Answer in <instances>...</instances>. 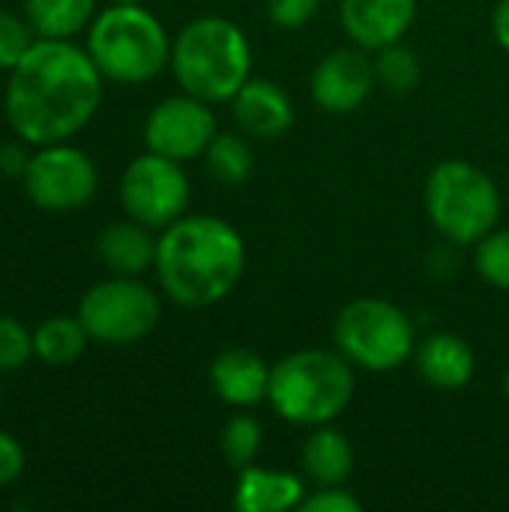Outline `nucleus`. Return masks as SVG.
<instances>
[{"label": "nucleus", "instance_id": "1", "mask_svg": "<svg viewBox=\"0 0 509 512\" xmlns=\"http://www.w3.org/2000/svg\"><path fill=\"white\" fill-rule=\"evenodd\" d=\"M3 114L27 147L75 138L102 105V72L72 39H36L6 72Z\"/></svg>", "mask_w": 509, "mask_h": 512}, {"label": "nucleus", "instance_id": "2", "mask_svg": "<svg viewBox=\"0 0 509 512\" xmlns=\"http://www.w3.org/2000/svg\"><path fill=\"white\" fill-rule=\"evenodd\" d=\"M162 294L183 309L222 303L246 273V240L222 216H180L159 231L156 264Z\"/></svg>", "mask_w": 509, "mask_h": 512}, {"label": "nucleus", "instance_id": "3", "mask_svg": "<svg viewBox=\"0 0 509 512\" xmlns=\"http://www.w3.org/2000/svg\"><path fill=\"white\" fill-rule=\"evenodd\" d=\"M177 87L210 105L231 102L252 78V45L240 24L219 15H201L180 27L168 63Z\"/></svg>", "mask_w": 509, "mask_h": 512}, {"label": "nucleus", "instance_id": "4", "mask_svg": "<svg viewBox=\"0 0 509 512\" xmlns=\"http://www.w3.org/2000/svg\"><path fill=\"white\" fill-rule=\"evenodd\" d=\"M357 393V369L336 348L291 351L270 366L267 405L291 426L336 423Z\"/></svg>", "mask_w": 509, "mask_h": 512}, {"label": "nucleus", "instance_id": "5", "mask_svg": "<svg viewBox=\"0 0 509 512\" xmlns=\"http://www.w3.org/2000/svg\"><path fill=\"white\" fill-rule=\"evenodd\" d=\"M171 36L165 24L141 3H108L87 27V54L105 81L147 84L171 63Z\"/></svg>", "mask_w": 509, "mask_h": 512}, {"label": "nucleus", "instance_id": "6", "mask_svg": "<svg viewBox=\"0 0 509 512\" xmlns=\"http://www.w3.org/2000/svg\"><path fill=\"white\" fill-rule=\"evenodd\" d=\"M423 210L429 225L459 249H474L501 225L504 198L489 171L465 159L438 162L423 186Z\"/></svg>", "mask_w": 509, "mask_h": 512}, {"label": "nucleus", "instance_id": "7", "mask_svg": "<svg viewBox=\"0 0 509 512\" xmlns=\"http://www.w3.org/2000/svg\"><path fill=\"white\" fill-rule=\"evenodd\" d=\"M417 342L411 315L384 297H357L333 321V348L354 369L372 375L402 369L414 360Z\"/></svg>", "mask_w": 509, "mask_h": 512}, {"label": "nucleus", "instance_id": "8", "mask_svg": "<svg viewBox=\"0 0 509 512\" xmlns=\"http://www.w3.org/2000/svg\"><path fill=\"white\" fill-rule=\"evenodd\" d=\"M75 315L90 342L126 348L156 330L162 300L147 282H141V276H111L81 294Z\"/></svg>", "mask_w": 509, "mask_h": 512}, {"label": "nucleus", "instance_id": "9", "mask_svg": "<svg viewBox=\"0 0 509 512\" xmlns=\"http://www.w3.org/2000/svg\"><path fill=\"white\" fill-rule=\"evenodd\" d=\"M21 186L36 210L72 213L93 201L99 189V168L90 153L69 141L42 144L30 153Z\"/></svg>", "mask_w": 509, "mask_h": 512}, {"label": "nucleus", "instance_id": "10", "mask_svg": "<svg viewBox=\"0 0 509 512\" xmlns=\"http://www.w3.org/2000/svg\"><path fill=\"white\" fill-rule=\"evenodd\" d=\"M189 195L192 186L183 162L159 156L153 150L135 156L120 177V204L126 216L153 231H162L186 216Z\"/></svg>", "mask_w": 509, "mask_h": 512}, {"label": "nucleus", "instance_id": "11", "mask_svg": "<svg viewBox=\"0 0 509 512\" xmlns=\"http://www.w3.org/2000/svg\"><path fill=\"white\" fill-rule=\"evenodd\" d=\"M216 132L219 123L213 105L180 90L156 102L153 111L147 114L144 147L177 162H192V159H204Z\"/></svg>", "mask_w": 509, "mask_h": 512}, {"label": "nucleus", "instance_id": "12", "mask_svg": "<svg viewBox=\"0 0 509 512\" xmlns=\"http://www.w3.org/2000/svg\"><path fill=\"white\" fill-rule=\"evenodd\" d=\"M375 87H378V75H375L372 51L354 42L327 51L309 75L312 102L321 111L336 114V117L354 114L357 108H363V102L372 96Z\"/></svg>", "mask_w": 509, "mask_h": 512}, {"label": "nucleus", "instance_id": "13", "mask_svg": "<svg viewBox=\"0 0 509 512\" xmlns=\"http://www.w3.org/2000/svg\"><path fill=\"white\" fill-rule=\"evenodd\" d=\"M417 21V0H342L339 24L345 36L366 48L378 51L393 42H402Z\"/></svg>", "mask_w": 509, "mask_h": 512}, {"label": "nucleus", "instance_id": "14", "mask_svg": "<svg viewBox=\"0 0 509 512\" xmlns=\"http://www.w3.org/2000/svg\"><path fill=\"white\" fill-rule=\"evenodd\" d=\"M228 105L237 129L246 138H261V141L282 138L297 117L288 90L273 78H258V75H252Z\"/></svg>", "mask_w": 509, "mask_h": 512}, {"label": "nucleus", "instance_id": "15", "mask_svg": "<svg viewBox=\"0 0 509 512\" xmlns=\"http://www.w3.org/2000/svg\"><path fill=\"white\" fill-rule=\"evenodd\" d=\"M207 381L219 402L237 411H252L267 402L270 366L249 348H225L210 360Z\"/></svg>", "mask_w": 509, "mask_h": 512}, {"label": "nucleus", "instance_id": "16", "mask_svg": "<svg viewBox=\"0 0 509 512\" xmlns=\"http://www.w3.org/2000/svg\"><path fill=\"white\" fill-rule=\"evenodd\" d=\"M306 495V477L282 468L246 465L237 471L231 504L237 512H288L300 510Z\"/></svg>", "mask_w": 509, "mask_h": 512}, {"label": "nucleus", "instance_id": "17", "mask_svg": "<svg viewBox=\"0 0 509 512\" xmlns=\"http://www.w3.org/2000/svg\"><path fill=\"white\" fill-rule=\"evenodd\" d=\"M417 375L444 393H459L474 381L477 372V354L468 345V339L456 333H429L417 342L414 351Z\"/></svg>", "mask_w": 509, "mask_h": 512}, {"label": "nucleus", "instance_id": "18", "mask_svg": "<svg viewBox=\"0 0 509 512\" xmlns=\"http://www.w3.org/2000/svg\"><path fill=\"white\" fill-rule=\"evenodd\" d=\"M156 246H159V231L129 216L105 225L96 237V255L102 267L111 270L114 276H141L153 270Z\"/></svg>", "mask_w": 509, "mask_h": 512}, {"label": "nucleus", "instance_id": "19", "mask_svg": "<svg viewBox=\"0 0 509 512\" xmlns=\"http://www.w3.org/2000/svg\"><path fill=\"white\" fill-rule=\"evenodd\" d=\"M354 444L351 438L336 429L333 423L309 429L303 450H300V465L303 477L312 486H348L354 474Z\"/></svg>", "mask_w": 509, "mask_h": 512}, {"label": "nucleus", "instance_id": "20", "mask_svg": "<svg viewBox=\"0 0 509 512\" xmlns=\"http://www.w3.org/2000/svg\"><path fill=\"white\" fill-rule=\"evenodd\" d=\"M24 18L42 39H75L96 18V0H24Z\"/></svg>", "mask_w": 509, "mask_h": 512}, {"label": "nucleus", "instance_id": "21", "mask_svg": "<svg viewBox=\"0 0 509 512\" xmlns=\"http://www.w3.org/2000/svg\"><path fill=\"white\" fill-rule=\"evenodd\" d=\"M87 330L78 315H51L33 330V354L45 366H69L87 351Z\"/></svg>", "mask_w": 509, "mask_h": 512}, {"label": "nucleus", "instance_id": "22", "mask_svg": "<svg viewBox=\"0 0 509 512\" xmlns=\"http://www.w3.org/2000/svg\"><path fill=\"white\" fill-rule=\"evenodd\" d=\"M207 171L225 186H243L255 171V156L243 132H216L204 153Z\"/></svg>", "mask_w": 509, "mask_h": 512}, {"label": "nucleus", "instance_id": "23", "mask_svg": "<svg viewBox=\"0 0 509 512\" xmlns=\"http://www.w3.org/2000/svg\"><path fill=\"white\" fill-rule=\"evenodd\" d=\"M264 447V426L255 414L249 411H237L219 435V450L225 456V462L240 471L246 465H255V459L261 456Z\"/></svg>", "mask_w": 509, "mask_h": 512}, {"label": "nucleus", "instance_id": "24", "mask_svg": "<svg viewBox=\"0 0 509 512\" xmlns=\"http://www.w3.org/2000/svg\"><path fill=\"white\" fill-rule=\"evenodd\" d=\"M372 60H375V75H378V84L393 90V93H411L420 78H423V66H420V57L414 48L402 42H393L387 48H378L372 51Z\"/></svg>", "mask_w": 509, "mask_h": 512}, {"label": "nucleus", "instance_id": "25", "mask_svg": "<svg viewBox=\"0 0 509 512\" xmlns=\"http://www.w3.org/2000/svg\"><path fill=\"white\" fill-rule=\"evenodd\" d=\"M474 270L486 285L509 291V228L498 225L474 243Z\"/></svg>", "mask_w": 509, "mask_h": 512}, {"label": "nucleus", "instance_id": "26", "mask_svg": "<svg viewBox=\"0 0 509 512\" xmlns=\"http://www.w3.org/2000/svg\"><path fill=\"white\" fill-rule=\"evenodd\" d=\"M33 357V333L21 321L0 315V375L24 369Z\"/></svg>", "mask_w": 509, "mask_h": 512}, {"label": "nucleus", "instance_id": "27", "mask_svg": "<svg viewBox=\"0 0 509 512\" xmlns=\"http://www.w3.org/2000/svg\"><path fill=\"white\" fill-rule=\"evenodd\" d=\"M36 30L30 27L27 18L0 9V72H9L36 42Z\"/></svg>", "mask_w": 509, "mask_h": 512}, {"label": "nucleus", "instance_id": "28", "mask_svg": "<svg viewBox=\"0 0 509 512\" xmlns=\"http://www.w3.org/2000/svg\"><path fill=\"white\" fill-rule=\"evenodd\" d=\"M363 501L348 489V486H315L303 498L300 512H360Z\"/></svg>", "mask_w": 509, "mask_h": 512}, {"label": "nucleus", "instance_id": "29", "mask_svg": "<svg viewBox=\"0 0 509 512\" xmlns=\"http://www.w3.org/2000/svg\"><path fill=\"white\" fill-rule=\"evenodd\" d=\"M321 9V0H267V18L282 30L306 27Z\"/></svg>", "mask_w": 509, "mask_h": 512}, {"label": "nucleus", "instance_id": "30", "mask_svg": "<svg viewBox=\"0 0 509 512\" xmlns=\"http://www.w3.org/2000/svg\"><path fill=\"white\" fill-rule=\"evenodd\" d=\"M24 474V450L21 444L0 429V489L12 486Z\"/></svg>", "mask_w": 509, "mask_h": 512}, {"label": "nucleus", "instance_id": "31", "mask_svg": "<svg viewBox=\"0 0 509 512\" xmlns=\"http://www.w3.org/2000/svg\"><path fill=\"white\" fill-rule=\"evenodd\" d=\"M27 162H30V153L24 150V141H9V144H0V177L6 180H21L24 171H27Z\"/></svg>", "mask_w": 509, "mask_h": 512}, {"label": "nucleus", "instance_id": "32", "mask_svg": "<svg viewBox=\"0 0 509 512\" xmlns=\"http://www.w3.org/2000/svg\"><path fill=\"white\" fill-rule=\"evenodd\" d=\"M492 36L495 42L509 51V0H498L495 3V12H492Z\"/></svg>", "mask_w": 509, "mask_h": 512}, {"label": "nucleus", "instance_id": "33", "mask_svg": "<svg viewBox=\"0 0 509 512\" xmlns=\"http://www.w3.org/2000/svg\"><path fill=\"white\" fill-rule=\"evenodd\" d=\"M504 396L509 399V366H507V372H504Z\"/></svg>", "mask_w": 509, "mask_h": 512}, {"label": "nucleus", "instance_id": "34", "mask_svg": "<svg viewBox=\"0 0 509 512\" xmlns=\"http://www.w3.org/2000/svg\"><path fill=\"white\" fill-rule=\"evenodd\" d=\"M108 3H141V0H108Z\"/></svg>", "mask_w": 509, "mask_h": 512}, {"label": "nucleus", "instance_id": "35", "mask_svg": "<svg viewBox=\"0 0 509 512\" xmlns=\"http://www.w3.org/2000/svg\"><path fill=\"white\" fill-rule=\"evenodd\" d=\"M0 405H3V393H0Z\"/></svg>", "mask_w": 509, "mask_h": 512}]
</instances>
